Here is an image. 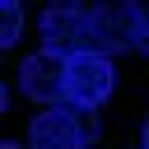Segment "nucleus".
<instances>
[{
  "instance_id": "0eeeda50",
  "label": "nucleus",
  "mask_w": 149,
  "mask_h": 149,
  "mask_svg": "<svg viewBox=\"0 0 149 149\" xmlns=\"http://www.w3.org/2000/svg\"><path fill=\"white\" fill-rule=\"evenodd\" d=\"M0 149H28V144H19V140H5V144H0Z\"/></svg>"
},
{
  "instance_id": "6e6552de",
  "label": "nucleus",
  "mask_w": 149,
  "mask_h": 149,
  "mask_svg": "<svg viewBox=\"0 0 149 149\" xmlns=\"http://www.w3.org/2000/svg\"><path fill=\"white\" fill-rule=\"evenodd\" d=\"M144 144H149V116H144Z\"/></svg>"
},
{
  "instance_id": "20e7f679",
  "label": "nucleus",
  "mask_w": 149,
  "mask_h": 149,
  "mask_svg": "<svg viewBox=\"0 0 149 149\" xmlns=\"http://www.w3.org/2000/svg\"><path fill=\"white\" fill-rule=\"evenodd\" d=\"M84 121L79 107H47L28 126V149H84Z\"/></svg>"
},
{
  "instance_id": "f257e3e1",
  "label": "nucleus",
  "mask_w": 149,
  "mask_h": 149,
  "mask_svg": "<svg viewBox=\"0 0 149 149\" xmlns=\"http://www.w3.org/2000/svg\"><path fill=\"white\" fill-rule=\"evenodd\" d=\"M144 33H149V9L140 5H93L88 9V51L98 56L135 51Z\"/></svg>"
},
{
  "instance_id": "39448f33",
  "label": "nucleus",
  "mask_w": 149,
  "mask_h": 149,
  "mask_svg": "<svg viewBox=\"0 0 149 149\" xmlns=\"http://www.w3.org/2000/svg\"><path fill=\"white\" fill-rule=\"evenodd\" d=\"M19 88L33 102H65V61L51 51H37L19 65Z\"/></svg>"
},
{
  "instance_id": "423d86ee",
  "label": "nucleus",
  "mask_w": 149,
  "mask_h": 149,
  "mask_svg": "<svg viewBox=\"0 0 149 149\" xmlns=\"http://www.w3.org/2000/svg\"><path fill=\"white\" fill-rule=\"evenodd\" d=\"M0 14H5V33H0V42H5V47H14V42H19V33H23V9H19V0H5V5H0Z\"/></svg>"
},
{
  "instance_id": "f03ea898",
  "label": "nucleus",
  "mask_w": 149,
  "mask_h": 149,
  "mask_svg": "<svg viewBox=\"0 0 149 149\" xmlns=\"http://www.w3.org/2000/svg\"><path fill=\"white\" fill-rule=\"evenodd\" d=\"M116 88V65L112 56H98V51H84L74 61H65V107H79V112H98Z\"/></svg>"
},
{
  "instance_id": "7ed1b4c3",
  "label": "nucleus",
  "mask_w": 149,
  "mask_h": 149,
  "mask_svg": "<svg viewBox=\"0 0 149 149\" xmlns=\"http://www.w3.org/2000/svg\"><path fill=\"white\" fill-rule=\"evenodd\" d=\"M37 33H42V51L74 61L88 51V9L84 5H51V9H42Z\"/></svg>"
},
{
  "instance_id": "1a4fd4ad",
  "label": "nucleus",
  "mask_w": 149,
  "mask_h": 149,
  "mask_svg": "<svg viewBox=\"0 0 149 149\" xmlns=\"http://www.w3.org/2000/svg\"><path fill=\"white\" fill-rule=\"evenodd\" d=\"M140 149H149V144H140Z\"/></svg>"
}]
</instances>
